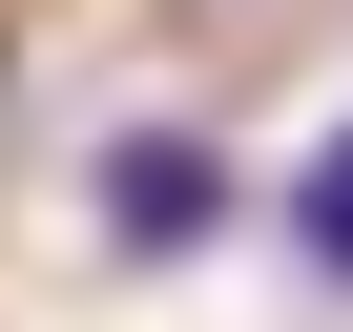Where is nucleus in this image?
<instances>
[{
  "mask_svg": "<svg viewBox=\"0 0 353 332\" xmlns=\"http://www.w3.org/2000/svg\"><path fill=\"white\" fill-rule=\"evenodd\" d=\"M104 229H125V249H208V229H229V145H208V125H125V145H104Z\"/></svg>",
  "mask_w": 353,
  "mask_h": 332,
  "instance_id": "1",
  "label": "nucleus"
},
{
  "mask_svg": "<svg viewBox=\"0 0 353 332\" xmlns=\"http://www.w3.org/2000/svg\"><path fill=\"white\" fill-rule=\"evenodd\" d=\"M270 229H291V270H312V291H353V104L312 125V166L270 187Z\"/></svg>",
  "mask_w": 353,
  "mask_h": 332,
  "instance_id": "2",
  "label": "nucleus"
}]
</instances>
